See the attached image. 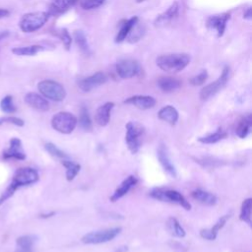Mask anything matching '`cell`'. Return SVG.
I'll return each mask as SVG.
<instances>
[{"instance_id": "1", "label": "cell", "mask_w": 252, "mask_h": 252, "mask_svg": "<svg viewBox=\"0 0 252 252\" xmlns=\"http://www.w3.org/2000/svg\"><path fill=\"white\" fill-rule=\"evenodd\" d=\"M39 179V175L36 169L32 167H21L16 170L12 181L9 186L5 189V191L0 196V206L6 202L9 198H11L19 187L27 186L37 182Z\"/></svg>"}, {"instance_id": "2", "label": "cell", "mask_w": 252, "mask_h": 252, "mask_svg": "<svg viewBox=\"0 0 252 252\" xmlns=\"http://www.w3.org/2000/svg\"><path fill=\"white\" fill-rule=\"evenodd\" d=\"M158 67L168 73H177L182 71L190 63V56L186 53L162 54L157 57Z\"/></svg>"}, {"instance_id": "3", "label": "cell", "mask_w": 252, "mask_h": 252, "mask_svg": "<svg viewBox=\"0 0 252 252\" xmlns=\"http://www.w3.org/2000/svg\"><path fill=\"white\" fill-rule=\"evenodd\" d=\"M50 15L44 11L30 12L22 16L19 27L23 32L30 33L41 29L48 21Z\"/></svg>"}, {"instance_id": "4", "label": "cell", "mask_w": 252, "mask_h": 252, "mask_svg": "<svg viewBox=\"0 0 252 252\" xmlns=\"http://www.w3.org/2000/svg\"><path fill=\"white\" fill-rule=\"evenodd\" d=\"M150 196L156 200L161 201V202H168L173 203L181 206L186 211L191 210V204L187 199L178 191L172 190V189H166V188H154L150 192Z\"/></svg>"}, {"instance_id": "5", "label": "cell", "mask_w": 252, "mask_h": 252, "mask_svg": "<svg viewBox=\"0 0 252 252\" xmlns=\"http://www.w3.org/2000/svg\"><path fill=\"white\" fill-rule=\"evenodd\" d=\"M37 89L42 96L53 101H62L66 96L64 87L53 80H42L38 82Z\"/></svg>"}, {"instance_id": "6", "label": "cell", "mask_w": 252, "mask_h": 252, "mask_svg": "<svg viewBox=\"0 0 252 252\" xmlns=\"http://www.w3.org/2000/svg\"><path fill=\"white\" fill-rule=\"evenodd\" d=\"M78 123L77 117L67 111H60L53 115L51 126L54 130L62 134H70L74 131Z\"/></svg>"}, {"instance_id": "7", "label": "cell", "mask_w": 252, "mask_h": 252, "mask_svg": "<svg viewBox=\"0 0 252 252\" xmlns=\"http://www.w3.org/2000/svg\"><path fill=\"white\" fill-rule=\"evenodd\" d=\"M121 227H111L106 229H100L95 231H91L82 236L81 241L85 244H101L114 239L120 232Z\"/></svg>"}, {"instance_id": "8", "label": "cell", "mask_w": 252, "mask_h": 252, "mask_svg": "<svg viewBox=\"0 0 252 252\" xmlns=\"http://www.w3.org/2000/svg\"><path fill=\"white\" fill-rule=\"evenodd\" d=\"M125 142L127 147L132 154H137L141 147V136L144 134V127L137 122L129 121L125 125Z\"/></svg>"}, {"instance_id": "9", "label": "cell", "mask_w": 252, "mask_h": 252, "mask_svg": "<svg viewBox=\"0 0 252 252\" xmlns=\"http://www.w3.org/2000/svg\"><path fill=\"white\" fill-rule=\"evenodd\" d=\"M228 78H229V67L224 66L220 76L216 81H214L213 83L202 88V90L200 91V94H199L201 100H207L210 97H212L213 95H215L218 92H220L227 83Z\"/></svg>"}, {"instance_id": "10", "label": "cell", "mask_w": 252, "mask_h": 252, "mask_svg": "<svg viewBox=\"0 0 252 252\" xmlns=\"http://www.w3.org/2000/svg\"><path fill=\"white\" fill-rule=\"evenodd\" d=\"M115 70L120 78L130 79L140 74L141 67L134 59H121L116 63Z\"/></svg>"}, {"instance_id": "11", "label": "cell", "mask_w": 252, "mask_h": 252, "mask_svg": "<svg viewBox=\"0 0 252 252\" xmlns=\"http://www.w3.org/2000/svg\"><path fill=\"white\" fill-rule=\"evenodd\" d=\"M230 19V12L212 15L207 18L206 26L208 29L215 31L218 37H221L225 32L227 21Z\"/></svg>"}, {"instance_id": "12", "label": "cell", "mask_w": 252, "mask_h": 252, "mask_svg": "<svg viewBox=\"0 0 252 252\" xmlns=\"http://www.w3.org/2000/svg\"><path fill=\"white\" fill-rule=\"evenodd\" d=\"M107 81V77L102 72H96L89 77L82 78L78 80L77 85L79 89L85 93L91 92L92 90L97 88L98 86L103 85Z\"/></svg>"}, {"instance_id": "13", "label": "cell", "mask_w": 252, "mask_h": 252, "mask_svg": "<svg viewBox=\"0 0 252 252\" xmlns=\"http://www.w3.org/2000/svg\"><path fill=\"white\" fill-rule=\"evenodd\" d=\"M2 158L5 160L14 158L18 160H24L26 159V154L22 146V141L19 138H12L9 142V148L3 151Z\"/></svg>"}, {"instance_id": "14", "label": "cell", "mask_w": 252, "mask_h": 252, "mask_svg": "<svg viewBox=\"0 0 252 252\" xmlns=\"http://www.w3.org/2000/svg\"><path fill=\"white\" fill-rule=\"evenodd\" d=\"M178 13H179V4L178 2H173L167 8L166 11H164L163 13H161L156 18L154 25L158 28L165 27L166 25L170 24L178 16Z\"/></svg>"}, {"instance_id": "15", "label": "cell", "mask_w": 252, "mask_h": 252, "mask_svg": "<svg viewBox=\"0 0 252 252\" xmlns=\"http://www.w3.org/2000/svg\"><path fill=\"white\" fill-rule=\"evenodd\" d=\"M138 183V178L135 175H129L126 177L121 184L116 188L114 193L109 197V200L111 202H116L119 199H121L123 196H125L136 184Z\"/></svg>"}, {"instance_id": "16", "label": "cell", "mask_w": 252, "mask_h": 252, "mask_svg": "<svg viewBox=\"0 0 252 252\" xmlns=\"http://www.w3.org/2000/svg\"><path fill=\"white\" fill-rule=\"evenodd\" d=\"M24 99L28 105H30L31 107L36 110L47 111L49 109V102L47 101V99L36 93H33V92L28 93L25 95Z\"/></svg>"}, {"instance_id": "17", "label": "cell", "mask_w": 252, "mask_h": 252, "mask_svg": "<svg viewBox=\"0 0 252 252\" xmlns=\"http://www.w3.org/2000/svg\"><path fill=\"white\" fill-rule=\"evenodd\" d=\"M156 99L151 95H133L124 100V103L136 106L139 109H150L156 105Z\"/></svg>"}, {"instance_id": "18", "label": "cell", "mask_w": 252, "mask_h": 252, "mask_svg": "<svg viewBox=\"0 0 252 252\" xmlns=\"http://www.w3.org/2000/svg\"><path fill=\"white\" fill-rule=\"evenodd\" d=\"M79 0H49L47 13L50 16H58L65 13Z\"/></svg>"}, {"instance_id": "19", "label": "cell", "mask_w": 252, "mask_h": 252, "mask_svg": "<svg viewBox=\"0 0 252 252\" xmlns=\"http://www.w3.org/2000/svg\"><path fill=\"white\" fill-rule=\"evenodd\" d=\"M158 158L159 160V163L161 164L162 168L164 169V171L169 174L171 177L175 178L177 173H176V169L175 166L173 165V163L171 162L168 154H167V150L165 148L164 145H160L158 149Z\"/></svg>"}, {"instance_id": "20", "label": "cell", "mask_w": 252, "mask_h": 252, "mask_svg": "<svg viewBox=\"0 0 252 252\" xmlns=\"http://www.w3.org/2000/svg\"><path fill=\"white\" fill-rule=\"evenodd\" d=\"M230 218V215H224L222 217H220L218 221L210 228H204L200 230V236L204 239L207 240H215L217 238L218 232L220 229H221L224 224L226 223L227 220Z\"/></svg>"}, {"instance_id": "21", "label": "cell", "mask_w": 252, "mask_h": 252, "mask_svg": "<svg viewBox=\"0 0 252 252\" xmlns=\"http://www.w3.org/2000/svg\"><path fill=\"white\" fill-rule=\"evenodd\" d=\"M114 107V102L107 101L100 105L94 114V120L99 126H106L110 120V113Z\"/></svg>"}, {"instance_id": "22", "label": "cell", "mask_w": 252, "mask_h": 252, "mask_svg": "<svg viewBox=\"0 0 252 252\" xmlns=\"http://www.w3.org/2000/svg\"><path fill=\"white\" fill-rule=\"evenodd\" d=\"M158 117L160 120L165 121L170 125H174L178 120L179 114L176 108L173 107L172 105H165L158 110Z\"/></svg>"}, {"instance_id": "23", "label": "cell", "mask_w": 252, "mask_h": 252, "mask_svg": "<svg viewBox=\"0 0 252 252\" xmlns=\"http://www.w3.org/2000/svg\"><path fill=\"white\" fill-rule=\"evenodd\" d=\"M36 240L34 235H22L16 239L15 252H33V245Z\"/></svg>"}, {"instance_id": "24", "label": "cell", "mask_w": 252, "mask_h": 252, "mask_svg": "<svg viewBox=\"0 0 252 252\" xmlns=\"http://www.w3.org/2000/svg\"><path fill=\"white\" fill-rule=\"evenodd\" d=\"M191 196L199 203L206 206H214L218 202V198L215 194L202 189H196L191 193Z\"/></svg>"}, {"instance_id": "25", "label": "cell", "mask_w": 252, "mask_h": 252, "mask_svg": "<svg viewBox=\"0 0 252 252\" xmlns=\"http://www.w3.org/2000/svg\"><path fill=\"white\" fill-rule=\"evenodd\" d=\"M157 83L158 87L164 93H172L181 87V82L172 77H160Z\"/></svg>"}, {"instance_id": "26", "label": "cell", "mask_w": 252, "mask_h": 252, "mask_svg": "<svg viewBox=\"0 0 252 252\" xmlns=\"http://www.w3.org/2000/svg\"><path fill=\"white\" fill-rule=\"evenodd\" d=\"M139 21L137 16H134L126 21H124L121 26H120V30L118 31L116 36H115V42H122L123 40L126 39V37L128 36L129 32H131L132 28L135 26V24Z\"/></svg>"}, {"instance_id": "27", "label": "cell", "mask_w": 252, "mask_h": 252, "mask_svg": "<svg viewBox=\"0 0 252 252\" xmlns=\"http://www.w3.org/2000/svg\"><path fill=\"white\" fill-rule=\"evenodd\" d=\"M251 126H252V116H251V114H248L239 120V122L235 128L236 135L241 139L246 138V136L250 132Z\"/></svg>"}, {"instance_id": "28", "label": "cell", "mask_w": 252, "mask_h": 252, "mask_svg": "<svg viewBox=\"0 0 252 252\" xmlns=\"http://www.w3.org/2000/svg\"><path fill=\"white\" fill-rule=\"evenodd\" d=\"M44 49L43 46L39 44H32V45H28V46H19V47H14L11 51L13 54L18 55V56H33L39 51H42Z\"/></svg>"}, {"instance_id": "29", "label": "cell", "mask_w": 252, "mask_h": 252, "mask_svg": "<svg viewBox=\"0 0 252 252\" xmlns=\"http://www.w3.org/2000/svg\"><path fill=\"white\" fill-rule=\"evenodd\" d=\"M166 228H167L168 232L171 235L175 236V237L182 238L186 234L184 228L181 226L179 221L175 218H173V217H170V218L167 219V220H166Z\"/></svg>"}, {"instance_id": "30", "label": "cell", "mask_w": 252, "mask_h": 252, "mask_svg": "<svg viewBox=\"0 0 252 252\" xmlns=\"http://www.w3.org/2000/svg\"><path fill=\"white\" fill-rule=\"evenodd\" d=\"M61 163L66 168V173H65L66 179L68 181H72L77 176V174L79 173V171L81 169V165L79 163L71 161L67 158L61 159Z\"/></svg>"}, {"instance_id": "31", "label": "cell", "mask_w": 252, "mask_h": 252, "mask_svg": "<svg viewBox=\"0 0 252 252\" xmlns=\"http://www.w3.org/2000/svg\"><path fill=\"white\" fill-rule=\"evenodd\" d=\"M74 39H75V42L76 44L79 46V48L81 49V51L86 54V55H91L92 51H91V48L89 46V43H88V40H87V37L84 33L83 31H75L74 32Z\"/></svg>"}, {"instance_id": "32", "label": "cell", "mask_w": 252, "mask_h": 252, "mask_svg": "<svg viewBox=\"0 0 252 252\" xmlns=\"http://www.w3.org/2000/svg\"><path fill=\"white\" fill-rule=\"evenodd\" d=\"M251 207H252V199L247 198L245 199L240 208V214H239V220L246 222L248 225L252 224L251 221Z\"/></svg>"}, {"instance_id": "33", "label": "cell", "mask_w": 252, "mask_h": 252, "mask_svg": "<svg viewBox=\"0 0 252 252\" xmlns=\"http://www.w3.org/2000/svg\"><path fill=\"white\" fill-rule=\"evenodd\" d=\"M225 137H226V133L223 130H221L220 128H219L214 133H211V134L206 135L204 137L198 138V141L202 144H215V143H218L220 140L224 139Z\"/></svg>"}, {"instance_id": "34", "label": "cell", "mask_w": 252, "mask_h": 252, "mask_svg": "<svg viewBox=\"0 0 252 252\" xmlns=\"http://www.w3.org/2000/svg\"><path fill=\"white\" fill-rule=\"evenodd\" d=\"M79 124L85 131H91L93 129V123L92 119L89 113V110L86 106H82L80 111V118H79Z\"/></svg>"}, {"instance_id": "35", "label": "cell", "mask_w": 252, "mask_h": 252, "mask_svg": "<svg viewBox=\"0 0 252 252\" xmlns=\"http://www.w3.org/2000/svg\"><path fill=\"white\" fill-rule=\"evenodd\" d=\"M0 108L5 113H14L17 110L16 105L14 104L13 96L10 94L5 95L0 101Z\"/></svg>"}, {"instance_id": "36", "label": "cell", "mask_w": 252, "mask_h": 252, "mask_svg": "<svg viewBox=\"0 0 252 252\" xmlns=\"http://www.w3.org/2000/svg\"><path fill=\"white\" fill-rule=\"evenodd\" d=\"M144 33H145L144 27L139 25V23L137 22L135 24V26L132 28V30L129 32V34L126 37V39H128L129 42H136V41L140 40V38L144 35Z\"/></svg>"}, {"instance_id": "37", "label": "cell", "mask_w": 252, "mask_h": 252, "mask_svg": "<svg viewBox=\"0 0 252 252\" xmlns=\"http://www.w3.org/2000/svg\"><path fill=\"white\" fill-rule=\"evenodd\" d=\"M54 35H56L64 44L65 48L67 50L70 49V46H71V42H72V37L69 33V32L67 31V29H58V30H55L54 32H53Z\"/></svg>"}, {"instance_id": "38", "label": "cell", "mask_w": 252, "mask_h": 252, "mask_svg": "<svg viewBox=\"0 0 252 252\" xmlns=\"http://www.w3.org/2000/svg\"><path fill=\"white\" fill-rule=\"evenodd\" d=\"M44 149L46 150V152H48V154H50L52 157L60 158V159H65L68 158V155H66L63 151H61L59 148H57L53 143H46L44 145Z\"/></svg>"}, {"instance_id": "39", "label": "cell", "mask_w": 252, "mask_h": 252, "mask_svg": "<svg viewBox=\"0 0 252 252\" xmlns=\"http://www.w3.org/2000/svg\"><path fill=\"white\" fill-rule=\"evenodd\" d=\"M104 1L105 0H81L80 6L84 10H93L101 6Z\"/></svg>"}, {"instance_id": "40", "label": "cell", "mask_w": 252, "mask_h": 252, "mask_svg": "<svg viewBox=\"0 0 252 252\" xmlns=\"http://www.w3.org/2000/svg\"><path fill=\"white\" fill-rule=\"evenodd\" d=\"M207 78H208V72L206 70H202L198 75L190 78L189 83L192 86H201L206 82Z\"/></svg>"}, {"instance_id": "41", "label": "cell", "mask_w": 252, "mask_h": 252, "mask_svg": "<svg viewBox=\"0 0 252 252\" xmlns=\"http://www.w3.org/2000/svg\"><path fill=\"white\" fill-rule=\"evenodd\" d=\"M4 123H9V124H14L16 126H24L25 122L23 119L16 117V116H6V117H1L0 118V125L4 124Z\"/></svg>"}, {"instance_id": "42", "label": "cell", "mask_w": 252, "mask_h": 252, "mask_svg": "<svg viewBox=\"0 0 252 252\" xmlns=\"http://www.w3.org/2000/svg\"><path fill=\"white\" fill-rule=\"evenodd\" d=\"M243 18L245 20H251L252 19V14H251V8H247V10L243 14Z\"/></svg>"}, {"instance_id": "43", "label": "cell", "mask_w": 252, "mask_h": 252, "mask_svg": "<svg viewBox=\"0 0 252 252\" xmlns=\"http://www.w3.org/2000/svg\"><path fill=\"white\" fill-rule=\"evenodd\" d=\"M9 14H10V11L8 9L0 8V19L4 18V17H7Z\"/></svg>"}, {"instance_id": "44", "label": "cell", "mask_w": 252, "mask_h": 252, "mask_svg": "<svg viewBox=\"0 0 252 252\" xmlns=\"http://www.w3.org/2000/svg\"><path fill=\"white\" fill-rule=\"evenodd\" d=\"M9 34H10V32H9L8 31H2V32H0V40L6 38Z\"/></svg>"}, {"instance_id": "45", "label": "cell", "mask_w": 252, "mask_h": 252, "mask_svg": "<svg viewBox=\"0 0 252 252\" xmlns=\"http://www.w3.org/2000/svg\"><path fill=\"white\" fill-rule=\"evenodd\" d=\"M144 1H145V0H136L137 3H142V2H144Z\"/></svg>"}]
</instances>
